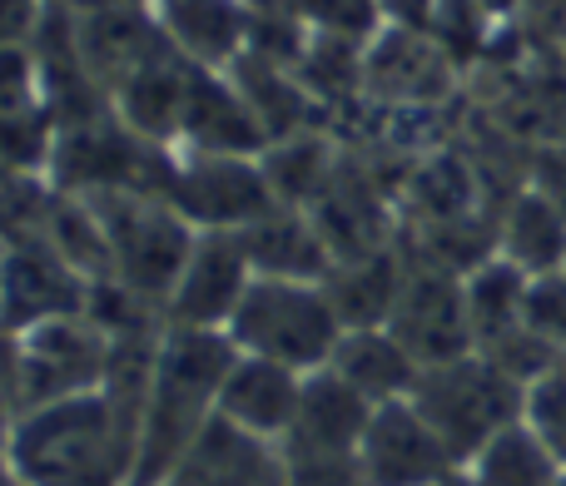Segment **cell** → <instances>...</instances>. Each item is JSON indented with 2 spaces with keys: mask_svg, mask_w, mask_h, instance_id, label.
Wrapping results in <instances>:
<instances>
[{
  "mask_svg": "<svg viewBox=\"0 0 566 486\" xmlns=\"http://www.w3.org/2000/svg\"><path fill=\"white\" fill-rule=\"evenodd\" d=\"M6 184H10V169H0V194H6Z\"/></svg>",
  "mask_w": 566,
  "mask_h": 486,
  "instance_id": "obj_34",
  "label": "cell"
},
{
  "mask_svg": "<svg viewBox=\"0 0 566 486\" xmlns=\"http://www.w3.org/2000/svg\"><path fill=\"white\" fill-rule=\"evenodd\" d=\"M169 204L199 234H239L279 209L259 155H179Z\"/></svg>",
  "mask_w": 566,
  "mask_h": 486,
  "instance_id": "obj_5",
  "label": "cell"
},
{
  "mask_svg": "<svg viewBox=\"0 0 566 486\" xmlns=\"http://www.w3.org/2000/svg\"><path fill=\"white\" fill-rule=\"evenodd\" d=\"M20 338V382H25V412L45 402H65L80 392L105 388L115 338L105 328L75 313V318H50L35 328L15 332Z\"/></svg>",
  "mask_w": 566,
  "mask_h": 486,
  "instance_id": "obj_6",
  "label": "cell"
},
{
  "mask_svg": "<svg viewBox=\"0 0 566 486\" xmlns=\"http://www.w3.org/2000/svg\"><path fill=\"white\" fill-rule=\"evenodd\" d=\"M373 422V402L358 388L338 378L333 368H318L303 378V402L289 437L279 442L283 457H358V442Z\"/></svg>",
  "mask_w": 566,
  "mask_h": 486,
  "instance_id": "obj_12",
  "label": "cell"
},
{
  "mask_svg": "<svg viewBox=\"0 0 566 486\" xmlns=\"http://www.w3.org/2000/svg\"><path fill=\"white\" fill-rule=\"evenodd\" d=\"M402 283H408V253H402V239H398V243H388V249L368 253V258L333 263L323 288H328L343 328L353 332V328H388Z\"/></svg>",
  "mask_w": 566,
  "mask_h": 486,
  "instance_id": "obj_18",
  "label": "cell"
},
{
  "mask_svg": "<svg viewBox=\"0 0 566 486\" xmlns=\"http://www.w3.org/2000/svg\"><path fill=\"white\" fill-rule=\"evenodd\" d=\"M527 328L537 332L547 348L566 352V268L542 273L527 283Z\"/></svg>",
  "mask_w": 566,
  "mask_h": 486,
  "instance_id": "obj_25",
  "label": "cell"
},
{
  "mask_svg": "<svg viewBox=\"0 0 566 486\" xmlns=\"http://www.w3.org/2000/svg\"><path fill=\"white\" fill-rule=\"evenodd\" d=\"M169 45L205 70H229L249 50V0H155Z\"/></svg>",
  "mask_w": 566,
  "mask_h": 486,
  "instance_id": "obj_16",
  "label": "cell"
},
{
  "mask_svg": "<svg viewBox=\"0 0 566 486\" xmlns=\"http://www.w3.org/2000/svg\"><path fill=\"white\" fill-rule=\"evenodd\" d=\"M45 0H0V50H25L35 45L40 25H45Z\"/></svg>",
  "mask_w": 566,
  "mask_h": 486,
  "instance_id": "obj_28",
  "label": "cell"
},
{
  "mask_svg": "<svg viewBox=\"0 0 566 486\" xmlns=\"http://www.w3.org/2000/svg\"><path fill=\"white\" fill-rule=\"evenodd\" d=\"M517 25L532 40H566V0H517Z\"/></svg>",
  "mask_w": 566,
  "mask_h": 486,
  "instance_id": "obj_30",
  "label": "cell"
},
{
  "mask_svg": "<svg viewBox=\"0 0 566 486\" xmlns=\"http://www.w3.org/2000/svg\"><path fill=\"white\" fill-rule=\"evenodd\" d=\"M85 293L90 278L70 268L45 234L6 243V263H0V328L6 332H25L50 318H75L85 313Z\"/></svg>",
  "mask_w": 566,
  "mask_h": 486,
  "instance_id": "obj_9",
  "label": "cell"
},
{
  "mask_svg": "<svg viewBox=\"0 0 566 486\" xmlns=\"http://www.w3.org/2000/svg\"><path fill=\"white\" fill-rule=\"evenodd\" d=\"M25 418V382H20V338L0 328V442Z\"/></svg>",
  "mask_w": 566,
  "mask_h": 486,
  "instance_id": "obj_27",
  "label": "cell"
},
{
  "mask_svg": "<svg viewBox=\"0 0 566 486\" xmlns=\"http://www.w3.org/2000/svg\"><path fill=\"white\" fill-rule=\"evenodd\" d=\"M0 486H30V482H20L15 472H10V462H6V467H0Z\"/></svg>",
  "mask_w": 566,
  "mask_h": 486,
  "instance_id": "obj_33",
  "label": "cell"
},
{
  "mask_svg": "<svg viewBox=\"0 0 566 486\" xmlns=\"http://www.w3.org/2000/svg\"><path fill=\"white\" fill-rule=\"evenodd\" d=\"M462 65L428 35L408 25H382L363 45V99L382 109H442L458 95Z\"/></svg>",
  "mask_w": 566,
  "mask_h": 486,
  "instance_id": "obj_7",
  "label": "cell"
},
{
  "mask_svg": "<svg viewBox=\"0 0 566 486\" xmlns=\"http://www.w3.org/2000/svg\"><path fill=\"white\" fill-rule=\"evenodd\" d=\"M522 418L537 427V437L552 447V457L566 467V352L527 388V412Z\"/></svg>",
  "mask_w": 566,
  "mask_h": 486,
  "instance_id": "obj_24",
  "label": "cell"
},
{
  "mask_svg": "<svg viewBox=\"0 0 566 486\" xmlns=\"http://www.w3.org/2000/svg\"><path fill=\"white\" fill-rule=\"evenodd\" d=\"M527 184L542 189V194H547L552 204L566 214V139H547V145H537Z\"/></svg>",
  "mask_w": 566,
  "mask_h": 486,
  "instance_id": "obj_29",
  "label": "cell"
},
{
  "mask_svg": "<svg viewBox=\"0 0 566 486\" xmlns=\"http://www.w3.org/2000/svg\"><path fill=\"white\" fill-rule=\"evenodd\" d=\"M179 149L185 155H264L269 139L259 129L254 109L234 89L224 70L195 65L185 99V125H179Z\"/></svg>",
  "mask_w": 566,
  "mask_h": 486,
  "instance_id": "obj_13",
  "label": "cell"
},
{
  "mask_svg": "<svg viewBox=\"0 0 566 486\" xmlns=\"http://www.w3.org/2000/svg\"><path fill=\"white\" fill-rule=\"evenodd\" d=\"M254 283V263L239 234H199L179 273L175 293L165 303V328H209L224 332L234 308Z\"/></svg>",
  "mask_w": 566,
  "mask_h": 486,
  "instance_id": "obj_11",
  "label": "cell"
},
{
  "mask_svg": "<svg viewBox=\"0 0 566 486\" xmlns=\"http://www.w3.org/2000/svg\"><path fill=\"white\" fill-rule=\"evenodd\" d=\"M328 368L338 372L348 388H358L373 408L412 398V388H418V378H422V362L412 358L388 328L343 332V342H338V352H333Z\"/></svg>",
  "mask_w": 566,
  "mask_h": 486,
  "instance_id": "obj_19",
  "label": "cell"
},
{
  "mask_svg": "<svg viewBox=\"0 0 566 486\" xmlns=\"http://www.w3.org/2000/svg\"><path fill=\"white\" fill-rule=\"evenodd\" d=\"M283 486H368L358 457H283Z\"/></svg>",
  "mask_w": 566,
  "mask_h": 486,
  "instance_id": "obj_26",
  "label": "cell"
},
{
  "mask_svg": "<svg viewBox=\"0 0 566 486\" xmlns=\"http://www.w3.org/2000/svg\"><path fill=\"white\" fill-rule=\"evenodd\" d=\"M358 472L368 486H442L458 477L462 462L412 408V398L373 408V422L358 442Z\"/></svg>",
  "mask_w": 566,
  "mask_h": 486,
  "instance_id": "obj_8",
  "label": "cell"
},
{
  "mask_svg": "<svg viewBox=\"0 0 566 486\" xmlns=\"http://www.w3.org/2000/svg\"><path fill=\"white\" fill-rule=\"evenodd\" d=\"M557 486H566V477H562V482H557Z\"/></svg>",
  "mask_w": 566,
  "mask_h": 486,
  "instance_id": "obj_36",
  "label": "cell"
},
{
  "mask_svg": "<svg viewBox=\"0 0 566 486\" xmlns=\"http://www.w3.org/2000/svg\"><path fill=\"white\" fill-rule=\"evenodd\" d=\"M472 482L482 486H557L566 477V467L552 457V447L537 437L527 418L502 427L478 457L468 462Z\"/></svg>",
  "mask_w": 566,
  "mask_h": 486,
  "instance_id": "obj_23",
  "label": "cell"
},
{
  "mask_svg": "<svg viewBox=\"0 0 566 486\" xmlns=\"http://www.w3.org/2000/svg\"><path fill=\"white\" fill-rule=\"evenodd\" d=\"M80 199H90L99 224H105L115 278L165 308L189 253H195L199 229L165 194H129V189H119V194H80Z\"/></svg>",
  "mask_w": 566,
  "mask_h": 486,
  "instance_id": "obj_4",
  "label": "cell"
},
{
  "mask_svg": "<svg viewBox=\"0 0 566 486\" xmlns=\"http://www.w3.org/2000/svg\"><path fill=\"white\" fill-rule=\"evenodd\" d=\"M254 263V278H298V283H323L333 273V253L323 243L318 224L308 209H274L259 224L239 229Z\"/></svg>",
  "mask_w": 566,
  "mask_h": 486,
  "instance_id": "obj_17",
  "label": "cell"
},
{
  "mask_svg": "<svg viewBox=\"0 0 566 486\" xmlns=\"http://www.w3.org/2000/svg\"><path fill=\"white\" fill-rule=\"evenodd\" d=\"M0 467H6V442H0Z\"/></svg>",
  "mask_w": 566,
  "mask_h": 486,
  "instance_id": "obj_35",
  "label": "cell"
},
{
  "mask_svg": "<svg viewBox=\"0 0 566 486\" xmlns=\"http://www.w3.org/2000/svg\"><path fill=\"white\" fill-rule=\"evenodd\" d=\"M382 25H408V30H428L438 0H378Z\"/></svg>",
  "mask_w": 566,
  "mask_h": 486,
  "instance_id": "obj_31",
  "label": "cell"
},
{
  "mask_svg": "<svg viewBox=\"0 0 566 486\" xmlns=\"http://www.w3.org/2000/svg\"><path fill=\"white\" fill-rule=\"evenodd\" d=\"M224 332L249 358L283 362L293 372H318L333 362V352H338L348 328H343L323 283L254 278Z\"/></svg>",
  "mask_w": 566,
  "mask_h": 486,
  "instance_id": "obj_2",
  "label": "cell"
},
{
  "mask_svg": "<svg viewBox=\"0 0 566 486\" xmlns=\"http://www.w3.org/2000/svg\"><path fill=\"white\" fill-rule=\"evenodd\" d=\"M159 486H283V452L214 418Z\"/></svg>",
  "mask_w": 566,
  "mask_h": 486,
  "instance_id": "obj_15",
  "label": "cell"
},
{
  "mask_svg": "<svg viewBox=\"0 0 566 486\" xmlns=\"http://www.w3.org/2000/svg\"><path fill=\"white\" fill-rule=\"evenodd\" d=\"M497 253L517 263L527 278L566 268V214L542 189H517L497 209Z\"/></svg>",
  "mask_w": 566,
  "mask_h": 486,
  "instance_id": "obj_20",
  "label": "cell"
},
{
  "mask_svg": "<svg viewBox=\"0 0 566 486\" xmlns=\"http://www.w3.org/2000/svg\"><path fill=\"white\" fill-rule=\"evenodd\" d=\"M264 165V179L274 189L279 209H308L323 189L333 184L343 165V145L328 135V129H303V135L274 139V145L259 155Z\"/></svg>",
  "mask_w": 566,
  "mask_h": 486,
  "instance_id": "obj_21",
  "label": "cell"
},
{
  "mask_svg": "<svg viewBox=\"0 0 566 486\" xmlns=\"http://www.w3.org/2000/svg\"><path fill=\"white\" fill-rule=\"evenodd\" d=\"M239 348L229 332L209 328H165L155 348L139 418V457L129 486H159L175 462L195 447V437L219 418V392L234 368Z\"/></svg>",
  "mask_w": 566,
  "mask_h": 486,
  "instance_id": "obj_1",
  "label": "cell"
},
{
  "mask_svg": "<svg viewBox=\"0 0 566 486\" xmlns=\"http://www.w3.org/2000/svg\"><path fill=\"white\" fill-rule=\"evenodd\" d=\"M412 408L432 422L452 457L468 467L502 427L522 422L527 412V388L497 368L488 352H462L452 362H432L422 368L418 388H412Z\"/></svg>",
  "mask_w": 566,
  "mask_h": 486,
  "instance_id": "obj_3",
  "label": "cell"
},
{
  "mask_svg": "<svg viewBox=\"0 0 566 486\" xmlns=\"http://www.w3.org/2000/svg\"><path fill=\"white\" fill-rule=\"evenodd\" d=\"M527 273L517 263H507L502 253H492L482 268H472L462 278V303H468V323H472V342L492 348L497 338L517 332L527 323Z\"/></svg>",
  "mask_w": 566,
  "mask_h": 486,
  "instance_id": "obj_22",
  "label": "cell"
},
{
  "mask_svg": "<svg viewBox=\"0 0 566 486\" xmlns=\"http://www.w3.org/2000/svg\"><path fill=\"white\" fill-rule=\"evenodd\" d=\"M388 332L422 368L452 362V358H462V352H478L472 323H468V303H462V278L408 258V283H402V293H398Z\"/></svg>",
  "mask_w": 566,
  "mask_h": 486,
  "instance_id": "obj_10",
  "label": "cell"
},
{
  "mask_svg": "<svg viewBox=\"0 0 566 486\" xmlns=\"http://www.w3.org/2000/svg\"><path fill=\"white\" fill-rule=\"evenodd\" d=\"M303 378H308V372H293V368H283V362L239 352L224 378V392H219V418L234 422L249 437H264L279 447V442L289 437L293 418H298Z\"/></svg>",
  "mask_w": 566,
  "mask_h": 486,
  "instance_id": "obj_14",
  "label": "cell"
},
{
  "mask_svg": "<svg viewBox=\"0 0 566 486\" xmlns=\"http://www.w3.org/2000/svg\"><path fill=\"white\" fill-rule=\"evenodd\" d=\"M442 486H482V482H472V472H468V467H462V472H458V477H448V482H442Z\"/></svg>",
  "mask_w": 566,
  "mask_h": 486,
  "instance_id": "obj_32",
  "label": "cell"
}]
</instances>
